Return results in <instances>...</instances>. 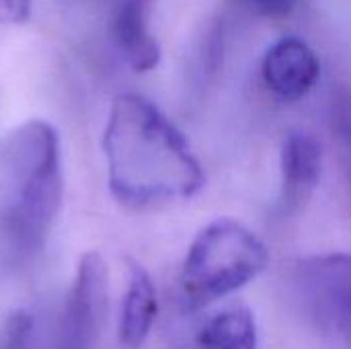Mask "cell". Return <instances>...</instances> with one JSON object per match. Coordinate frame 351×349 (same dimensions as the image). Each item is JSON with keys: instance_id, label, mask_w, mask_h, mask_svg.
Segmentation results:
<instances>
[{"instance_id": "obj_8", "label": "cell", "mask_w": 351, "mask_h": 349, "mask_svg": "<svg viewBox=\"0 0 351 349\" xmlns=\"http://www.w3.org/2000/svg\"><path fill=\"white\" fill-rule=\"evenodd\" d=\"M280 167V208L284 214H296L308 204L319 187L323 167L321 146L311 134L294 130L284 140Z\"/></svg>"}, {"instance_id": "obj_9", "label": "cell", "mask_w": 351, "mask_h": 349, "mask_svg": "<svg viewBox=\"0 0 351 349\" xmlns=\"http://www.w3.org/2000/svg\"><path fill=\"white\" fill-rule=\"evenodd\" d=\"M128 284L119 317V344L123 349H140L156 321L158 300L150 274L134 259H128Z\"/></svg>"}, {"instance_id": "obj_5", "label": "cell", "mask_w": 351, "mask_h": 349, "mask_svg": "<svg viewBox=\"0 0 351 349\" xmlns=\"http://www.w3.org/2000/svg\"><path fill=\"white\" fill-rule=\"evenodd\" d=\"M296 282L315 321L351 339V255H319L298 263Z\"/></svg>"}, {"instance_id": "obj_1", "label": "cell", "mask_w": 351, "mask_h": 349, "mask_svg": "<svg viewBox=\"0 0 351 349\" xmlns=\"http://www.w3.org/2000/svg\"><path fill=\"white\" fill-rule=\"evenodd\" d=\"M103 150L109 189L128 208L185 200L204 187V169L185 136L140 95L123 93L113 99Z\"/></svg>"}, {"instance_id": "obj_12", "label": "cell", "mask_w": 351, "mask_h": 349, "mask_svg": "<svg viewBox=\"0 0 351 349\" xmlns=\"http://www.w3.org/2000/svg\"><path fill=\"white\" fill-rule=\"evenodd\" d=\"M33 341V317L27 311H14L0 335V349H31Z\"/></svg>"}, {"instance_id": "obj_11", "label": "cell", "mask_w": 351, "mask_h": 349, "mask_svg": "<svg viewBox=\"0 0 351 349\" xmlns=\"http://www.w3.org/2000/svg\"><path fill=\"white\" fill-rule=\"evenodd\" d=\"M329 119H331V132H333L341 173L351 195V91L339 88L333 95Z\"/></svg>"}, {"instance_id": "obj_7", "label": "cell", "mask_w": 351, "mask_h": 349, "mask_svg": "<svg viewBox=\"0 0 351 349\" xmlns=\"http://www.w3.org/2000/svg\"><path fill=\"white\" fill-rule=\"evenodd\" d=\"M154 0H113L111 41L134 72H150L160 62V45L150 31Z\"/></svg>"}, {"instance_id": "obj_13", "label": "cell", "mask_w": 351, "mask_h": 349, "mask_svg": "<svg viewBox=\"0 0 351 349\" xmlns=\"http://www.w3.org/2000/svg\"><path fill=\"white\" fill-rule=\"evenodd\" d=\"M33 0H0V25H23L31 16Z\"/></svg>"}, {"instance_id": "obj_2", "label": "cell", "mask_w": 351, "mask_h": 349, "mask_svg": "<svg viewBox=\"0 0 351 349\" xmlns=\"http://www.w3.org/2000/svg\"><path fill=\"white\" fill-rule=\"evenodd\" d=\"M58 130L29 119L0 142V261L19 267L35 259L62 208Z\"/></svg>"}, {"instance_id": "obj_3", "label": "cell", "mask_w": 351, "mask_h": 349, "mask_svg": "<svg viewBox=\"0 0 351 349\" xmlns=\"http://www.w3.org/2000/svg\"><path fill=\"white\" fill-rule=\"evenodd\" d=\"M269 263L263 241L237 220L208 224L191 243L181 269V300L187 311L232 294L255 280Z\"/></svg>"}, {"instance_id": "obj_14", "label": "cell", "mask_w": 351, "mask_h": 349, "mask_svg": "<svg viewBox=\"0 0 351 349\" xmlns=\"http://www.w3.org/2000/svg\"><path fill=\"white\" fill-rule=\"evenodd\" d=\"M251 2L267 14H286L296 0H251Z\"/></svg>"}, {"instance_id": "obj_10", "label": "cell", "mask_w": 351, "mask_h": 349, "mask_svg": "<svg viewBox=\"0 0 351 349\" xmlns=\"http://www.w3.org/2000/svg\"><path fill=\"white\" fill-rule=\"evenodd\" d=\"M204 349H257V325L247 306L226 309L204 323L199 329Z\"/></svg>"}, {"instance_id": "obj_4", "label": "cell", "mask_w": 351, "mask_h": 349, "mask_svg": "<svg viewBox=\"0 0 351 349\" xmlns=\"http://www.w3.org/2000/svg\"><path fill=\"white\" fill-rule=\"evenodd\" d=\"M109 274L103 257L88 251L80 257L74 282L66 296L56 349H93L107 319Z\"/></svg>"}, {"instance_id": "obj_6", "label": "cell", "mask_w": 351, "mask_h": 349, "mask_svg": "<svg viewBox=\"0 0 351 349\" xmlns=\"http://www.w3.org/2000/svg\"><path fill=\"white\" fill-rule=\"evenodd\" d=\"M261 76L265 86L278 99L298 101L319 82L321 62L306 41L298 37H284L265 51Z\"/></svg>"}]
</instances>
